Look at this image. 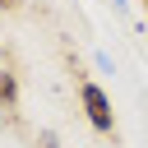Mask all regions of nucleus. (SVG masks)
<instances>
[{
    "instance_id": "3",
    "label": "nucleus",
    "mask_w": 148,
    "mask_h": 148,
    "mask_svg": "<svg viewBox=\"0 0 148 148\" xmlns=\"http://www.w3.org/2000/svg\"><path fill=\"white\" fill-rule=\"evenodd\" d=\"M14 5H18V0H0V9H14Z\"/></svg>"
},
{
    "instance_id": "1",
    "label": "nucleus",
    "mask_w": 148,
    "mask_h": 148,
    "mask_svg": "<svg viewBox=\"0 0 148 148\" xmlns=\"http://www.w3.org/2000/svg\"><path fill=\"white\" fill-rule=\"evenodd\" d=\"M79 102H83V116L92 120V130L111 134V125H116V116H111V97H106L97 83H83V88H79Z\"/></svg>"
},
{
    "instance_id": "2",
    "label": "nucleus",
    "mask_w": 148,
    "mask_h": 148,
    "mask_svg": "<svg viewBox=\"0 0 148 148\" xmlns=\"http://www.w3.org/2000/svg\"><path fill=\"white\" fill-rule=\"evenodd\" d=\"M0 106H5V111H14V106H18V83H14V74H9V69H0Z\"/></svg>"
}]
</instances>
